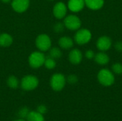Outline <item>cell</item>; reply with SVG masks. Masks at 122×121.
I'll list each match as a JSON object with an SVG mask.
<instances>
[{
	"mask_svg": "<svg viewBox=\"0 0 122 121\" xmlns=\"http://www.w3.org/2000/svg\"><path fill=\"white\" fill-rule=\"evenodd\" d=\"M30 4V0H12L11 6L17 13H23L26 11Z\"/></svg>",
	"mask_w": 122,
	"mask_h": 121,
	"instance_id": "30bf717a",
	"label": "cell"
},
{
	"mask_svg": "<svg viewBox=\"0 0 122 121\" xmlns=\"http://www.w3.org/2000/svg\"><path fill=\"white\" fill-rule=\"evenodd\" d=\"M27 121H44V115L38 111H30L26 117Z\"/></svg>",
	"mask_w": 122,
	"mask_h": 121,
	"instance_id": "e0dca14e",
	"label": "cell"
},
{
	"mask_svg": "<svg viewBox=\"0 0 122 121\" xmlns=\"http://www.w3.org/2000/svg\"><path fill=\"white\" fill-rule=\"evenodd\" d=\"M83 59V54L78 48L72 49L69 53V60L73 65H79Z\"/></svg>",
	"mask_w": 122,
	"mask_h": 121,
	"instance_id": "8fae6325",
	"label": "cell"
},
{
	"mask_svg": "<svg viewBox=\"0 0 122 121\" xmlns=\"http://www.w3.org/2000/svg\"><path fill=\"white\" fill-rule=\"evenodd\" d=\"M2 2H4V3H9V2H10L11 0H1Z\"/></svg>",
	"mask_w": 122,
	"mask_h": 121,
	"instance_id": "83f0119b",
	"label": "cell"
},
{
	"mask_svg": "<svg viewBox=\"0 0 122 121\" xmlns=\"http://www.w3.org/2000/svg\"><path fill=\"white\" fill-rule=\"evenodd\" d=\"M114 48L119 51V52H122V41H119L115 43L114 44Z\"/></svg>",
	"mask_w": 122,
	"mask_h": 121,
	"instance_id": "4316f807",
	"label": "cell"
},
{
	"mask_svg": "<svg viewBox=\"0 0 122 121\" xmlns=\"http://www.w3.org/2000/svg\"><path fill=\"white\" fill-rule=\"evenodd\" d=\"M49 57H51L54 59H59L61 57L62 52L59 48L53 47L49 49Z\"/></svg>",
	"mask_w": 122,
	"mask_h": 121,
	"instance_id": "ac0fdd59",
	"label": "cell"
},
{
	"mask_svg": "<svg viewBox=\"0 0 122 121\" xmlns=\"http://www.w3.org/2000/svg\"><path fill=\"white\" fill-rule=\"evenodd\" d=\"M84 2L86 6L94 11L101 9L104 5V0H84Z\"/></svg>",
	"mask_w": 122,
	"mask_h": 121,
	"instance_id": "5bb4252c",
	"label": "cell"
},
{
	"mask_svg": "<svg viewBox=\"0 0 122 121\" xmlns=\"http://www.w3.org/2000/svg\"><path fill=\"white\" fill-rule=\"evenodd\" d=\"M20 85L24 91H33L39 86V79L33 75H26L22 78Z\"/></svg>",
	"mask_w": 122,
	"mask_h": 121,
	"instance_id": "3957f363",
	"label": "cell"
},
{
	"mask_svg": "<svg viewBox=\"0 0 122 121\" xmlns=\"http://www.w3.org/2000/svg\"><path fill=\"white\" fill-rule=\"evenodd\" d=\"M36 46L40 51H49L51 47V40L46 34H39L36 39Z\"/></svg>",
	"mask_w": 122,
	"mask_h": 121,
	"instance_id": "52a82bcc",
	"label": "cell"
},
{
	"mask_svg": "<svg viewBox=\"0 0 122 121\" xmlns=\"http://www.w3.org/2000/svg\"><path fill=\"white\" fill-rule=\"evenodd\" d=\"M59 45L63 49H70L74 46V40L69 36H62L59 39Z\"/></svg>",
	"mask_w": 122,
	"mask_h": 121,
	"instance_id": "9a60e30c",
	"label": "cell"
},
{
	"mask_svg": "<svg viewBox=\"0 0 122 121\" xmlns=\"http://www.w3.org/2000/svg\"><path fill=\"white\" fill-rule=\"evenodd\" d=\"M13 43V38L7 33H3L0 34V46L9 47Z\"/></svg>",
	"mask_w": 122,
	"mask_h": 121,
	"instance_id": "2e32d148",
	"label": "cell"
},
{
	"mask_svg": "<svg viewBox=\"0 0 122 121\" xmlns=\"http://www.w3.org/2000/svg\"><path fill=\"white\" fill-rule=\"evenodd\" d=\"M44 65L47 69L51 70V69H53V68H54L56 67V63L55 59H54V58L49 56L48 58H46Z\"/></svg>",
	"mask_w": 122,
	"mask_h": 121,
	"instance_id": "ffe728a7",
	"label": "cell"
},
{
	"mask_svg": "<svg viewBox=\"0 0 122 121\" xmlns=\"http://www.w3.org/2000/svg\"><path fill=\"white\" fill-rule=\"evenodd\" d=\"M94 59L97 64L101 66H104L108 64L110 61V58L109 55L106 53L104 51H100L97 53H95Z\"/></svg>",
	"mask_w": 122,
	"mask_h": 121,
	"instance_id": "4fadbf2b",
	"label": "cell"
},
{
	"mask_svg": "<svg viewBox=\"0 0 122 121\" xmlns=\"http://www.w3.org/2000/svg\"><path fill=\"white\" fill-rule=\"evenodd\" d=\"M26 121V120H24V119L19 118V119H17V120H16V121Z\"/></svg>",
	"mask_w": 122,
	"mask_h": 121,
	"instance_id": "f1b7e54d",
	"label": "cell"
},
{
	"mask_svg": "<svg viewBox=\"0 0 122 121\" xmlns=\"http://www.w3.org/2000/svg\"><path fill=\"white\" fill-rule=\"evenodd\" d=\"M97 79L99 83L104 86L108 87L114 84L115 77L114 73L108 68L101 69L97 74Z\"/></svg>",
	"mask_w": 122,
	"mask_h": 121,
	"instance_id": "6da1fadb",
	"label": "cell"
},
{
	"mask_svg": "<svg viewBox=\"0 0 122 121\" xmlns=\"http://www.w3.org/2000/svg\"><path fill=\"white\" fill-rule=\"evenodd\" d=\"M46 57L41 51L32 52L29 57V63L33 68H39L44 63Z\"/></svg>",
	"mask_w": 122,
	"mask_h": 121,
	"instance_id": "5b68a950",
	"label": "cell"
},
{
	"mask_svg": "<svg viewBox=\"0 0 122 121\" xmlns=\"http://www.w3.org/2000/svg\"><path fill=\"white\" fill-rule=\"evenodd\" d=\"M92 38V32L87 29H79L74 35V41L78 45H84L90 42Z\"/></svg>",
	"mask_w": 122,
	"mask_h": 121,
	"instance_id": "7a4b0ae2",
	"label": "cell"
},
{
	"mask_svg": "<svg viewBox=\"0 0 122 121\" xmlns=\"http://www.w3.org/2000/svg\"><path fill=\"white\" fill-rule=\"evenodd\" d=\"M112 45V39L107 36H102L97 41V48L100 51H107L109 50Z\"/></svg>",
	"mask_w": 122,
	"mask_h": 121,
	"instance_id": "9c48e42d",
	"label": "cell"
},
{
	"mask_svg": "<svg viewBox=\"0 0 122 121\" xmlns=\"http://www.w3.org/2000/svg\"><path fill=\"white\" fill-rule=\"evenodd\" d=\"M65 28V26L64 24V23H61V22H59V23H56L54 26V31L56 33H61L64 31Z\"/></svg>",
	"mask_w": 122,
	"mask_h": 121,
	"instance_id": "603a6c76",
	"label": "cell"
},
{
	"mask_svg": "<svg viewBox=\"0 0 122 121\" xmlns=\"http://www.w3.org/2000/svg\"><path fill=\"white\" fill-rule=\"evenodd\" d=\"M94 56H95V53L92 49H89L85 52V57L87 59H89V60L93 59L94 58Z\"/></svg>",
	"mask_w": 122,
	"mask_h": 121,
	"instance_id": "d4e9b609",
	"label": "cell"
},
{
	"mask_svg": "<svg viewBox=\"0 0 122 121\" xmlns=\"http://www.w3.org/2000/svg\"><path fill=\"white\" fill-rule=\"evenodd\" d=\"M66 81L70 84H75L78 82V77L75 74H70L67 77Z\"/></svg>",
	"mask_w": 122,
	"mask_h": 121,
	"instance_id": "cb8c5ba5",
	"label": "cell"
},
{
	"mask_svg": "<svg viewBox=\"0 0 122 121\" xmlns=\"http://www.w3.org/2000/svg\"><path fill=\"white\" fill-rule=\"evenodd\" d=\"M67 9H68L67 6L64 3H63L61 1L56 3L53 8L54 16L58 19H64L66 15Z\"/></svg>",
	"mask_w": 122,
	"mask_h": 121,
	"instance_id": "ba28073f",
	"label": "cell"
},
{
	"mask_svg": "<svg viewBox=\"0 0 122 121\" xmlns=\"http://www.w3.org/2000/svg\"><path fill=\"white\" fill-rule=\"evenodd\" d=\"M112 71L114 74L122 75V64L121 63H114L112 66Z\"/></svg>",
	"mask_w": 122,
	"mask_h": 121,
	"instance_id": "44dd1931",
	"label": "cell"
},
{
	"mask_svg": "<svg viewBox=\"0 0 122 121\" xmlns=\"http://www.w3.org/2000/svg\"><path fill=\"white\" fill-rule=\"evenodd\" d=\"M29 112H30V111L27 108H26V107L22 108L19 111V116L21 119H25V118H26V117H27Z\"/></svg>",
	"mask_w": 122,
	"mask_h": 121,
	"instance_id": "7402d4cb",
	"label": "cell"
},
{
	"mask_svg": "<svg viewBox=\"0 0 122 121\" xmlns=\"http://www.w3.org/2000/svg\"><path fill=\"white\" fill-rule=\"evenodd\" d=\"M85 6L84 0H69L67 8L72 12L77 13L81 11Z\"/></svg>",
	"mask_w": 122,
	"mask_h": 121,
	"instance_id": "7c38bea8",
	"label": "cell"
},
{
	"mask_svg": "<svg viewBox=\"0 0 122 121\" xmlns=\"http://www.w3.org/2000/svg\"><path fill=\"white\" fill-rule=\"evenodd\" d=\"M51 1H52V0H51Z\"/></svg>",
	"mask_w": 122,
	"mask_h": 121,
	"instance_id": "f546056e",
	"label": "cell"
},
{
	"mask_svg": "<svg viewBox=\"0 0 122 121\" xmlns=\"http://www.w3.org/2000/svg\"><path fill=\"white\" fill-rule=\"evenodd\" d=\"M64 24L66 29L71 31H77L81 28V21L74 14H71L64 17Z\"/></svg>",
	"mask_w": 122,
	"mask_h": 121,
	"instance_id": "8992f818",
	"label": "cell"
},
{
	"mask_svg": "<svg viewBox=\"0 0 122 121\" xmlns=\"http://www.w3.org/2000/svg\"><path fill=\"white\" fill-rule=\"evenodd\" d=\"M36 111H38L39 113H41V114L44 115V113H46L47 112V108L44 105H39L37 107Z\"/></svg>",
	"mask_w": 122,
	"mask_h": 121,
	"instance_id": "484cf974",
	"label": "cell"
},
{
	"mask_svg": "<svg viewBox=\"0 0 122 121\" xmlns=\"http://www.w3.org/2000/svg\"><path fill=\"white\" fill-rule=\"evenodd\" d=\"M66 79L65 76L60 73H54L50 79V86L55 91H61L66 85Z\"/></svg>",
	"mask_w": 122,
	"mask_h": 121,
	"instance_id": "277c9868",
	"label": "cell"
},
{
	"mask_svg": "<svg viewBox=\"0 0 122 121\" xmlns=\"http://www.w3.org/2000/svg\"><path fill=\"white\" fill-rule=\"evenodd\" d=\"M6 83H7L8 86L10 88H12V89H15V88H18L19 84L18 78L14 76H10L8 78Z\"/></svg>",
	"mask_w": 122,
	"mask_h": 121,
	"instance_id": "d6986e66",
	"label": "cell"
}]
</instances>
